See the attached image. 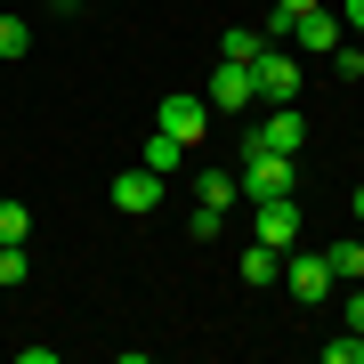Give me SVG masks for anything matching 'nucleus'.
Segmentation results:
<instances>
[{
	"mask_svg": "<svg viewBox=\"0 0 364 364\" xmlns=\"http://www.w3.org/2000/svg\"><path fill=\"white\" fill-rule=\"evenodd\" d=\"M259 49H267V33H251V25H227L219 33V57H235V65H251Z\"/></svg>",
	"mask_w": 364,
	"mask_h": 364,
	"instance_id": "12",
	"label": "nucleus"
},
{
	"mask_svg": "<svg viewBox=\"0 0 364 364\" xmlns=\"http://www.w3.org/2000/svg\"><path fill=\"white\" fill-rule=\"evenodd\" d=\"M275 9H291V16H299V9H316V0H275Z\"/></svg>",
	"mask_w": 364,
	"mask_h": 364,
	"instance_id": "22",
	"label": "nucleus"
},
{
	"mask_svg": "<svg viewBox=\"0 0 364 364\" xmlns=\"http://www.w3.org/2000/svg\"><path fill=\"white\" fill-rule=\"evenodd\" d=\"M348 332H364V284L348 291Z\"/></svg>",
	"mask_w": 364,
	"mask_h": 364,
	"instance_id": "19",
	"label": "nucleus"
},
{
	"mask_svg": "<svg viewBox=\"0 0 364 364\" xmlns=\"http://www.w3.org/2000/svg\"><path fill=\"white\" fill-rule=\"evenodd\" d=\"M324 364H364V332H340V340H324Z\"/></svg>",
	"mask_w": 364,
	"mask_h": 364,
	"instance_id": "18",
	"label": "nucleus"
},
{
	"mask_svg": "<svg viewBox=\"0 0 364 364\" xmlns=\"http://www.w3.org/2000/svg\"><path fill=\"white\" fill-rule=\"evenodd\" d=\"M33 49V25L25 16H0V57H25Z\"/></svg>",
	"mask_w": 364,
	"mask_h": 364,
	"instance_id": "16",
	"label": "nucleus"
},
{
	"mask_svg": "<svg viewBox=\"0 0 364 364\" xmlns=\"http://www.w3.org/2000/svg\"><path fill=\"white\" fill-rule=\"evenodd\" d=\"M235 275H243L251 291H267V284H284V251H275V243H259V235H251V251H243V259H235Z\"/></svg>",
	"mask_w": 364,
	"mask_h": 364,
	"instance_id": "10",
	"label": "nucleus"
},
{
	"mask_svg": "<svg viewBox=\"0 0 364 364\" xmlns=\"http://www.w3.org/2000/svg\"><path fill=\"white\" fill-rule=\"evenodd\" d=\"M284 291L299 299V308H324V291H332V267H324V251H284Z\"/></svg>",
	"mask_w": 364,
	"mask_h": 364,
	"instance_id": "4",
	"label": "nucleus"
},
{
	"mask_svg": "<svg viewBox=\"0 0 364 364\" xmlns=\"http://www.w3.org/2000/svg\"><path fill=\"white\" fill-rule=\"evenodd\" d=\"M235 186H243L251 203H275V195H299V170L284 154H259V146H243V170H235Z\"/></svg>",
	"mask_w": 364,
	"mask_h": 364,
	"instance_id": "2",
	"label": "nucleus"
},
{
	"mask_svg": "<svg viewBox=\"0 0 364 364\" xmlns=\"http://www.w3.org/2000/svg\"><path fill=\"white\" fill-rule=\"evenodd\" d=\"M324 267H332V284H364V243L348 235V243H324Z\"/></svg>",
	"mask_w": 364,
	"mask_h": 364,
	"instance_id": "11",
	"label": "nucleus"
},
{
	"mask_svg": "<svg viewBox=\"0 0 364 364\" xmlns=\"http://www.w3.org/2000/svg\"><path fill=\"white\" fill-rule=\"evenodd\" d=\"M105 195H114V210H162V195H170V178H162V170H122V178L114 186H105Z\"/></svg>",
	"mask_w": 364,
	"mask_h": 364,
	"instance_id": "7",
	"label": "nucleus"
},
{
	"mask_svg": "<svg viewBox=\"0 0 364 364\" xmlns=\"http://www.w3.org/2000/svg\"><path fill=\"white\" fill-rule=\"evenodd\" d=\"M178 162H186V146L170 138V130H154V138H146V170H162V178H170Z\"/></svg>",
	"mask_w": 364,
	"mask_h": 364,
	"instance_id": "14",
	"label": "nucleus"
},
{
	"mask_svg": "<svg viewBox=\"0 0 364 364\" xmlns=\"http://www.w3.org/2000/svg\"><path fill=\"white\" fill-rule=\"evenodd\" d=\"M33 235V210L25 203H0V243H25Z\"/></svg>",
	"mask_w": 364,
	"mask_h": 364,
	"instance_id": "17",
	"label": "nucleus"
},
{
	"mask_svg": "<svg viewBox=\"0 0 364 364\" xmlns=\"http://www.w3.org/2000/svg\"><path fill=\"white\" fill-rule=\"evenodd\" d=\"M195 195H203L210 210H235V195H243V186H235V170H203V178H195Z\"/></svg>",
	"mask_w": 364,
	"mask_h": 364,
	"instance_id": "13",
	"label": "nucleus"
},
{
	"mask_svg": "<svg viewBox=\"0 0 364 364\" xmlns=\"http://www.w3.org/2000/svg\"><path fill=\"white\" fill-rule=\"evenodd\" d=\"M340 25H356V33H364V0H340Z\"/></svg>",
	"mask_w": 364,
	"mask_h": 364,
	"instance_id": "20",
	"label": "nucleus"
},
{
	"mask_svg": "<svg viewBox=\"0 0 364 364\" xmlns=\"http://www.w3.org/2000/svg\"><path fill=\"white\" fill-rule=\"evenodd\" d=\"M291 41H299V57H332L340 41H348V25H340L324 0H316V9H299V16H291Z\"/></svg>",
	"mask_w": 364,
	"mask_h": 364,
	"instance_id": "6",
	"label": "nucleus"
},
{
	"mask_svg": "<svg viewBox=\"0 0 364 364\" xmlns=\"http://www.w3.org/2000/svg\"><path fill=\"white\" fill-rule=\"evenodd\" d=\"M210 114H243L251 105V65H235V57H219V65H210Z\"/></svg>",
	"mask_w": 364,
	"mask_h": 364,
	"instance_id": "8",
	"label": "nucleus"
},
{
	"mask_svg": "<svg viewBox=\"0 0 364 364\" xmlns=\"http://www.w3.org/2000/svg\"><path fill=\"white\" fill-rule=\"evenodd\" d=\"M299 90H308L299 57H284V49H259V57H251V97H259V105H299Z\"/></svg>",
	"mask_w": 364,
	"mask_h": 364,
	"instance_id": "1",
	"label": "nucleus"
},
{
	"mask_svg": "<svg viewBox=\"0 0 364 364\" xmlns=\"http://www.w3.org/2000/svg\"><path fill=\"white\" fill-rule=\"evenodd\" d=\"M251 146H259V154L299 162V146H308V114H299V105H267V114H259V130H251Z\"/></svg>",
	"mask_w": 364,
	"mask_h": 364,
	"instance_id": "3",
	"label": "nucleus"
},
{
	"mask_svg": "<svg viewBox=\"0 0 364 364\" xmlns=\"http://www.w3.org/2000/svg\"><path fill=\"white\" fill-rule=\"evenodd\" d=\"M348 219H356V227H364V186H356V195H348Z\"/></svg>",
	"mask_w": 364,
	"mask_h": 364,
	"instance_id": "21",
	"label": "nucleus"
},
{
	"mask_svg": "<svg viewBox=\"0 0 364 364\" xmlns=\"http://www.w3.org/2000/svg\"><path fill=\"white\" fill-rule=\"evenodd\" d=\"M154 130H170L178 146H203V130H210V97L170 90V97H162V114H154Z\"/></svg>",
	"mask_w": 364,
	"mask_h": 364,
	"instance_id": "5",
	"label": "nucleus"
},
{
	"mask_svg": "<svg viewBox=\"0 0 364 364\" xmlns=\"http://www.w3.org/2000/svg\"><path fill=\"white\" fill-rule=\"evenodd\" d=\"M25 275H33V251L25 243H0V291H16Z\"/></svg>",
	"mask_w": 364,
	"mask_h": 364,
	"instance_id": "15",
	"label": "nucleus"
},
{
	"mask_svg": "<svg viewBox=\"0 0 364 364\" xmlns=\"http://www.w3.org/2000/svg\"><path fill=\"white\" fill-rule=\"evenodd\" d=\"M259 243H275V251H291V243H299V195L259 203Z\"/></svg>",
	"mask_w": 364,
	"mask_h": 364,
	"instance_id": "9",
	"label": "nucleus"
}]
</instances>
